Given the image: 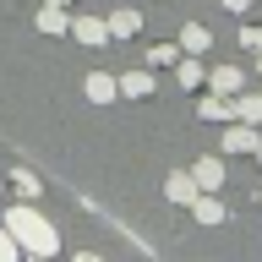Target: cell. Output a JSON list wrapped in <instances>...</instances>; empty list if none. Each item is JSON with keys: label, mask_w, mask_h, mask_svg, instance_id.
Listing matches in <instances>:
<instances>
[{"label": "cell", "mask_w": 262, "mask_h": 262, "mask_svg": "<svg viewBox=\"0 0 262 262\" xmlns=\"http://www.w3.org/2000/svg\"><path fill=\"white\" fill-rule=\"evenodd\" d=\"M0 224L11 229V241L22 246V257H55V251H60V229L49 224V219L33 208V202H16V208H6V213H0Z\"/></svg>", "instance_id": "cell-1"}, {"label": "cell", "mask_w": 262, "mask_h": 262, "mask_svg": "<svg viewBox=\"0 0 262 262\" xmlns=\"http://www.w3.org/2000/svg\"><path fill=\"white\" fill-rule=\"evenodd\" d=\"M257 142H262V131L246 126V120H229L224 137H219V147H224V153H257Z\"/></svg>", "instance_id": "cell-2"}, {"label": "cell", "mask_w": 262, "mask_h": 262, "mask_svg": "<svg viewBox=\"0 0 262 262\" xmlns=\"http://www.w3.org/2000/svg\"><path fill=\"white\" fill-rule=\"evenodd\" d=\"M164 196H169L175 208H191L196 196H202V186H196V175H191V169H175V175L164 180Z\"/></svg>", "instance_id": "cell-3"}, {"label": "cell", "mask_w": 262, "mask_h": 262, "mask_svg": "<svg viewBox=\"0 0 262 262\" xmlns=\"http://www.w3.org/2000/svg\"><path fill=\"white\" fill-rule=\"evenodd\" d=\"M191 175H196L202 191H219V186H224V159H219V153H202V159L191 164Z\"/></svg>", "instance_id": "cell-4"}, {"label": "cell", "mask_w": 262, "mask_h": 262, "mask_svg": "<svg viewBox=\"0 0 262 262\" xmlns=\"http://www.w3.org/2000/svg\"><path fill=\"white\" fill-rule=\"evenodd\" d=\"M82 93L93 98V104H110V98L120 93V77H104V71H88V82H82Z\"/></svg>", "instance_id": "cell-5"}, {"label": "cell", "mask_w": 262, "mask_h": 262, "mask_svg": "<svg viewBox=\"0 0 262 262\" xmlns=\"http://www.w3.org/2000/svg\"><path fill=\"white\" fill-rule=\"evenodd\" d=\"M191 213H196V224H224V219H229V213H224V202H219L213 191H202V196H196V202H191Z\"/></svg>", "instance_id": "cell-6"}, {"label": "cell", "mask_w": 262, "mask_h": 262, "mask_svg": "<svg viewBox=\"0 0 262 262\" xmlns=\"http://www.w3.org/2000/svg\"><path fill=\"white\" fill-rule=\"evenodd\" d=\"M229 104H235V120H246V126H262V93H235Z\"/></svg>", "instance_id": "cell-7"}, {"label": "cell", "mask_w": 262, "mask_h": 262, "mask_svg": "<svg viewBox=\"0 0 262 262\" xmlns=\"http://www.w3.org/2000/svg\"><path fill=\"white\" fill-rule=\"evenodd\" d=\"M196 115H202V120H235V104H229L224 93H208L196 104Z\"/></svg>", "instance_id": "cell-8"}, {"label": "cell", "mask_w": 262, "mask_h": 262, "mask_svg": "<svg viewBox=\"0 0 262 262\" xmlns=\"http://www.w3.org/2000/svg\"><path fill=\"white\" fill-rule=\"evenodd\" d=\"M208 82H213V93H224V98H235V93H241V82H246V77H241V71H235V66H219V71H213Z\"/></svg>", "instance_id": "cell-9"}, {"label": "cell", "mask_w": 262, "mask_h": 262, "mask_svg": "<svg viewBox=\"0 0 262 262\" xmlns=\"http://www.w3.org/2000/svg\"><path fill=\"white\" fill-rule=\"evenodd\" d=\"M120 93L126 98H147L153 93V77H147V71H126V77H120Z\"/></svg>", "instance_id": "cell-10"}, {"label": "cell", "mask_w": 262, "mask_h": 262, "mask_svg": "<svg viewBox=\"0 0 262 262\" xmlns=\"http://www.w3.org/2000/svg\"><path fill=\"white\" fill-rule=\"evenodd\" d=\"M11 186H16V191H22V202H33V196L44 191V180L33 175V169H11Z\"/></svg>", "instance_id": "cell-11"}, {"label": "cell", "mask_w": 262, "mask_h": 262, "mask_svg": "<svg viewBox=\"0 0 262 262\" xmlns=\"http://www.w3.org/2000/svg\"><path fill=\"white\" fill-rule=\"evenodd\" d=\"M71 33H77L82 44H110V28L104 22H71Z\"/></svg>", "instance_id": "cell-12"}, {"label": "cell", "mask_w": 262, "mask_h": 262, "mask_svg": "<svg viewBox=\"0 0 262 262\" xmlns=\"http://www.w3.org/2000/svg\"><path fill=\"white\" fill-rule=\"evenodd\" d=\"M142 28V16L137 11H115V22H110V38H126V33H137Z\"/></svg>", "instance_id": "cell-13"}, {"label": "cell", "mask_w": 262, "mask_h": 262, "mask_svg": "<svg viewBox=\"0 0 262 262\" xmlns=\"http://www.w3.org/2000/svg\"><path fill=\"white\" fill-rule=\"evenodd\" d=\"M180 49H191V55H202V49H208V28H196V22H191V28L180 33Z\"/></svg>", "instance_id": "cell-14"}, {"label": "cell", "mask_w": 262, "mask_h": 262, "mask_svg": "<svg viewBox=\"0 0 262 262\" xmlns=\"http://www.w3.org/2000/svg\"><path fill=\"white\" fill-rule=\"evenodd\" d=\"M175 82H180V88H196V82H202V66H196V60H180L175 66Z\"/></svg>", "instance_id": "cell-15"}, {"label": "cell", "mask_w": 262, "mask_h": 262, "mask_svg": "<svg viewBox=\"0 0 262 262\" xmlns=\"http://www.w3.org/2000/svg\"><path fill=\"white\" fill-rule=\"evenodd\" d=\"M0 262H22V246L11 241V229L0 224Z\"/></svg>", "instance_id": "cell-16"}, {"label": "cell", "mask_w": 262, "mask_h": 262, "mask_svg": "<svg viewBox=\"0 0 262 262\" xmlns=\"http://www.w3.org/2000/svg\"><path fill=\"white\" fill-rule=\"evenodd\" d=\"M38 28H44V33H66V16H60V6L38 11Z\"/></svg>", "instance_id": "cell-17"}, {"label": "cell", "mask_w": 262, "mask_h": 262, "mask_svg": "<svg viewBox=\"0 0 262 262\" xmlns=\"http://www.w3.org/2000/svg\"><path fill=\"white\" fill-rule=\"evenodd\" d=\"M241 44H251V49L262 55V28H246V33H241Z\"/></svg>", "instance_id": "cell-18"}, {"label": "cell", "mask_w": 262, "mask_h": 262, "mask_svg": "<svg viewBox=\"0 0 262 262\" xmlns=\"http://www.w3.org/2000/svg\"><path fill=\"white\" fill-rule=\"evenodd\" d=\"M71 262H104V257H93V251H82V257H71Z\"/></svg>", "instance_id": "cell-19"}, {"label": "cell", "mask_w": 262, "mask_h": 262, "mask_svg": "<svg viewBox=\"0 0 262 262\" xmlns=\"http://www.w3.org/2000/svg\"><path fill=\"white\" fill-rule=\"evenodd\" d=\"M22 262H55V257H22Z\"/></svg>", "instance_id": "cell-20"}, {"label": "cell", "mask_w": 262, "mask_h": 262, "mask_svg": "<svg viewBox=\"0 0 262 262\" xmlns=\"http://www.w3.org/2000/svg\"><path fill=\"white\" fill-rule=\"evenodd\" d=\"M257 164H262V142H257Z\"/></svg>", "instance_id": "cell-21"}, {"label": "cell", "mask_w": 262, "mask_h": 262, "mask_svg": "<svg viewBox=\"0 0 262 262\" xmlns=\"http://www.w3.org/2000/svg\"><path fill=\"white\" fill-rule=\"evenodd\" d=\"M49 6H66V0H49Z\"/></svg>", "instance_id": "cell-22"}, {"label": "cell", "mask_w": 262, "mask_h": 262, "mask_svg": "<svg viewBox=\"0 0 262 262\" xmlns=\"http://www.w3.org/2000/svg\"><path fill=\"white\" fill-rule=\"evenodd\" d=\"M257 208H262V191H257Z\"/></svg>", "instance_id": "cell-23"}]
</instances>
